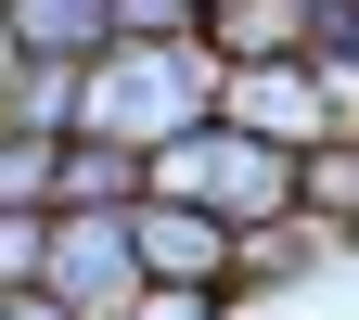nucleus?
Wrapping results in <instances>:
<instances>
[{
  "label": "nucleus",
  "mask_w": 359,
  "mask_h": 320,
  "mask_svg": "<svg viewBox=\"0 0 359 320\" xmlns=\"http://www.w3.org/2000/svg\"><path fill=\"white\" fill-rule=\"evenodd\" d=\"M218 64L205 39H116L103 64H90V128H103V141H180V128L193 116H218Z\"/></svg>",
  "instance_id": "nucleus-1"
},
{
  "label": "nucleus",
  "mask_w": 359,
  "mask_h": 320,
  "mask_svg": "<svg viewBox=\"0 0 359 320\" xmlns=\"http://www.w3.org/2000/svg\"><path fill=\"white\" fill-rule=\"evenodd\" d=\"M142 282H205V295H244V218L231 205H193V193H142Z\"/></svg>",
  "instance_id": "nucleus-2"
},
{
  "label": "nucleus",
  "mask_w": 359,
  "mask_h": 320,
  "mask_svg": "<svg viewBox=\"0 0 359 320\" xmlns=\"http://www.w3.org/2000/svg\"><path fill=\"white\" fill-rule=\"evenodd\" d=\"M218 116H244V128H269V141H334V77L321 64H308V52H269V64H231V77H218Z\"/></svg>",
  "instance_id": "nucleus-3"
},
{
  "label": "nucleus",
  "mask_w": 359,
  "mask_h": 320,
  "mask_svg": "<svg viewBox=\"0 0 359 320\" xmlns=\"http://www.w3.org/2000/svg\"><path fill=\"white\" fill-rule=\"evenodd\" d=\"M154 193V154L142 141H103V128H77L52 154V205H142Z\"/></svg>",
  "instance_id": "nucleus-4"
},
{
  "label": "nucleus",
  "mask_w": 359,
  "mask_h": 320,
  "mask_svg": "<svg viewBox=\"0 0 359 320\" xmlns=\"http://www.w3.org/2000/svg\"><path fill=\"white\" fill-rule=\"evenodd\" d=\"M13 52H52V64H103L116 52V0H0Z\"/></svg>",
  "instance_id": "nucleus-5"
},
{
  "label": "nucleus",
  "mask_w": 359,
  "mask_h": 320,
  "mask_svg": "<svg viewBox=\"0 0 359 320\" xmlns=\"http://www.w3.org/2000/svg\"><path fill=\"white\" fill-rule=\"evenodd\" d=\"M308 205H321L334 231H359V128H334V141H308Z\"/></svg>",
  "instance_id": "nucleus-6"
},
{
  "label": "nucleus",
  "mask_w": 359,
  "mask_h": 320,
  "mask_svg": "<svg viewBox=\"0 0 359 320\" xmlns=\"http://www.w3.org/2000/svg\"><path fill=\"white\" fill-rule=\"evenodd\" d=\"M52 231H65L52 205H13V218H0V295H26V282H52Z\"/></svg>",
  "instance_id": "nucleus-7"
},
{
  "label": "nucleus",
  "mask_w": 359,
  "mask_h": 320,
  "mask_svg": "<svg viewBox=\"0 0 359 320\" xmlns=\"http://www.w3.org/2000/svg\"><path fill=\"white\" fill-rule=\"evenodd\" d=\"M52 154H65V141H39V128H0V218H13V205H52Z\"/></svg>",
  "instance_id": "nucleus-8"
},
{
  "label": "nucleus",
  "mask_w": 359,
  "mask_h": 320,
  "mask_svg": "<svg viewBox=\"0 0 359 320\" xmlns=\"http://www.w3.org/2000/svg\"><path fill=\"white\" fill-rule=\"evenodd\" d=\"M0 77H13V26H0Z\"/></svg>",
  "instance_id": "nucleus-9"
}]
</instances>
